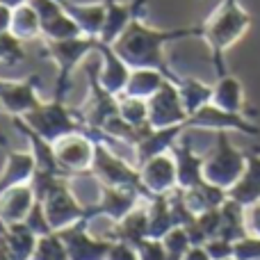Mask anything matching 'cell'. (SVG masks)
<instances>
[{
  "label": "cell",
  "mask_w": 260,
  "mask_h": 260,
  "mask_svg": "<svg viewBox=\"0 0 260 260\" xmlns=\"http://www.w3.org/2000/svg\"><path fill=\"white\" fill-rule=\"evenodd\" d=\"M189 126L187 121L178 123V126H171V128H146L142 135V139L137 142L135 146V153H137V169L148 162L151 157L162 155V153H169L174 148V144L180 139V135L185 133Z\"/></svg>",
  "instance_id": "18"
},
{
  "label": "cell",
  "mask_w": 260,
  "mask_h": 260,
  "mask_svg": "<svg viewBox=\"0 0 260 260\" xmlns=\"http://www.w3.org/2000/svg\"><path fill=\"white\" fill-rule=\"evenodd\" d=\"M229 199L244 208H251L260 203V155L247 153V169L240 176V180L229 189Z\"/></svg>",
  "instance_id": "21"
},
{
  "label": "cell",
  "mask_w": 260,
  "mask_h": 260,
  "mask_svg": "<svg viewBox=\"0 0 260 260\" xmlns=\"http://www.w3.org/2000/svg\"><path fill=\"white\" fill-rule=\"evenodd\" d=\"M105 3V23L99 39L103 44L112 46L119 37L126 32V27L133 23L137 14L144 12L146 0H133V3H121V0H103Z\"/></svg>",
  "instance_id": "17"
},
{
  "label": "cell",
  "mask_w": 260,
  "mask_h": 260,
  "mask_svg": "<svg viewBox=\"0 0 260 260\" xmlns=\"http://www.w3.org/2000/svg\"><path fill=\"white\" fill-rule=\"evenodd\" d=\"M16 39L21 41H30L37 39L41 35V21H39V14L35 12L30 3H23L18 7H14V16H12V27H9Z\"/></svg>",
  "instance_id": "30"
},
{
  "label": "cell",
  "mask_w": 260,
  "mask_h": 260,
  "mask_svg": "<svg viewBox=\"0 0 260 260\" xmlns=\"http://www.w3.org/2000/svg\"><path fill=\"white\" fill-rule=\"evenodd\" d=\"M91 171L96 174V178L108 187H135L139 189L146 201H151V192L142 185V176L139 169L130 167L119 153H114L112 148H108L105 144H96V153H94V165Z\"/></svg>",
  "instance_id": "5"
},
{
  "label": "cell",
  "mask_w": 260,
  "mask_h": 260,
  "mask_svg": "<svg viewBox=\"0 0 260 260\" xmlns=\"http://www.w3.org/2000/svg\"><path fill=\"white\" fill-rule=\"evenodd\" d=\"M53 146H55V155H57L59 167L67 171V176L91 171L94 153H96V142L87 137L85 133L69 135V137L55 142Z\"/></svg>",
  "instance_id": "11"
},
{
  "label": "cell",
  "mask_w": 260,
  "mask_h": 260,
  "mask_svg": "<svg viewBox=\"0 0 260 260\" xmlns=\"http://www.w3.org/2000/svg\"><path fill=\"white\" fill-rule=\"evenodd\" d=\"M64 9L69 12V16L80 25L85 37H99L105 23V3L99 5H76L71 0H64Z\"/></svg>",
  "instance_id": "25"
},
{
  "label": "cell",
  "mask_w": 260,
  "mask_h": 260,
  "mask_svg": "<svg viewBox=\"0 0 260 260\" xmlns=\"http://www.w3.org/2000/svg\"><path fill=\"white\" fill-rule=\"evenodd\" d=\"M251 16L240 7L238 0H221L215 12L201 23V39L208 41L212 50V64L217 69V76H226L224 53L249 30Z\"/></svg>",
  "instance_id": "2"
},
{
  "label": "cell",
  "mask_w": 260,
  "mask_h": 260,
  "mask_svg": "<svg viewBox=\"0 0 260 260\" xmlns=\"http://www.w3.org/2000/svg\"><path fill=\"white\" fill-rule=\"evenodd\" d=\"M233 258L235 260H260V238L247 235L233 244Z\"/></svg>",
  "instance_id": "36"
},
{
  "label": "cell",
  "mask_w": 260,
  "mask_h": 260,
  "mask_svg": "<svg viewBox=\"0 0 260 260\" xmlns=\"http://www.w3.org/2000/svg\"><path fill=\"white\" fill-rule=\"evenodd\" d=\"M23 224H25L27 229H30L32 233L37 235V238H44V235L55 233V231L50 229V224H48V217H46L44 203H41V201H35V206H32L30 215L25 217V221H23Z\"/></svg>",
  "instance_id": "34"
},
{
  "label": "cell",
  "mask_w": 260,
  "mask_h": 260,
  "mask_svg": "<svg viewBox=\"0 0 260 260\" xmlns=\"http://www.w3.org/2000/svg\"><path fill=\"white\" fill-rule=\"evenodd\" d=\"M174 229H178V226H176L174 215H171L167 194L153 197L151 201H148V238L162 240L169 231H174Z\"/></svg>",
  "instance_id": "28"
},
{
  "label": "cell",
  "mask_w": 260,
  "mask_h": 260,
  "mask_svg": "<svg viewBox=\"0 0 260 260\" xmlns=\"http://www.w3.org/2000/svg\"><path fill=\"white\" fill-rule=\"evenodd\" d=\"M174 153V160H176V176H178V187L180 189H189V187H197L201 185L203 180V165H206V157L199 155L194 151V144L192 137L187 133L180 135V139L174 144L171 148Z\"/></svg>",
  "instance_id": "15"
},
{
  "label": "cell",
  "mask_w": 260,
  "mask_h": 260,
  "mask_svg": "<svg viewBox=\"0 0 260 260\" xmlns=\"http://www.w3.org/2000/svg\"><path fill=\"white\" fill-rule=\"evenodd\" d=\"M148 238V208H135L121 221H117L112 229L110 240L112 242H126L130 247H137L142 240Z\"/></svg>",
  "instance_id": "23"
},
{
  "label": "cell",
  "mask_w": 260,
  "mask_h": 260,
  "mask_svg": "<svg viewBox=\"0 0 260 260\" xmlns=\"http://www.w3.org/2000/svg\"><path fill=\"white\" fill-rule=\"evenodd\" d=\"M105 260H139L137 256V247H130L126 242H112L110 253Z\"/></svg>",
  "instance_id": "39"
},
{
  "label": "cell",
  "mask_w": 260,
  "mask_h": 260,
  "mask_svg": "<svg viewBox=\"0 0 260 260\" xmlns=\"http://www.w3.org/2000/svg\"><path fill=\"white\" fill-rule=\"evenodd\" d=\"M233 244L235 242H229V240H224V238H215L208 244H203V247H206L208 256L212 260H229V258H233V249H235Z\"/></svg>",
  "instance_id": "38"
},
{
  "label": "cell",
  "mask_w": 260,
  "mask_h": 260,
  "mask_svg": "<svg viewBox=\"0 0 260 260\" xmlns=\"http://www.w3.org/2000/svg\"><path fill=\"white\" fill-rule=\"evenodd\" d=\"M146 103H148V126L151 128H171L187 121V112H185V105L180 101L178 87L171 80H167L160 87V91L155 96H151Z\"/></svg>",
  "instance_id": "10"
},
{
  "label": "cell",
  "mask_w": 260,
  "mask_h": 260,
  "mask_svg": "<svg viewBox=\"0 0 260 260\" xmlns=\"http://www.w3.org/2000/svg\"><path fill=\"white\" fill-rule=\"evenodd\" d=\"M139 176H142V185L151 192V197H160V194H169L178 187V176H176V160L169 153L151 157L139 167Z\"/></svg>",
  "instance_id": "16"
},
{
  "label": "cell",
  "mask_w": 260,
  "mask_h": 260,
  "mask_svg": "<svg viewBox=\"0 0 260 260\" xmlns=\"http://www.w3.org/2000/svg\"><path fill=\"white\" fill-rule=\"evenodd\" d=\"M96 50L103 55V67H101V71H99L101 85H103L105 89L110 91V94H114L119 99V96L123 94V89H126L133 69H130L128 64L123 62V59L119 57L117 53H114L112 46L103 44L101 39H99V46H96Z\"/></svg>",
  "instance_id": "19"
},
{
  "label": "cell",
  "mask_w": 260,
  "mask_h": 260,
  "mask_svg": "<svg viewBox=\"0 0 260 260\" xmlns=\"http://www.w3.org/2000/svg\"><path fill=\"white\" fill-rule=\"evenodd\" d=\"M32 260H69L67 244L59 238V233H50L37 240V249L32 253Z\"/></svg>",
  "instance_id": "32"
},
{
  "label": "cell",
  "mask_w": 260,
  "mask_h": 260,
  "mask_svg": "<svg viewBox=\"0 0 260 260\" xmlns=\"http://www.w3.org/2000/svg\"><path fill=\"white\" fill-rule=\"evenodd\" d=\"M212 105H217L219 110H226V112L242 114L244 91L238 78L226 73V76H221L217 80V85H212Z\"/></svg>",
  "instance_id": "27"
},
{
  "label": "cell",
  "mask_w": 260,
  "mask_h": 260,
  "mask_svg": "<svg viewBox=\"0 0 260 260\" xmlns=\"http://www.w3.org/2000/svg\"><path fill=\"white\" fill-rule=\"evenodd\" d=\"M99 46V37H76V39H64V41H46V53L55 59L59 73H57V85H55L53 99L64 101L69 91V78L71 71Z\"/></svg>",
  "instance_id": "6"
},
{
  "label": "cell",
  "mask_w": 260,
  "mask_h": 260,
  "mask_svg": "<svg viewBox=\"0 0 260 260\" xmlns=\"http://www.w3.org/2000/svg\"><path fill=\"white\" fill-rule=\"evenodd\" d=\"M44 210L48 217V224L55 233L87 219V206H82L76 199V194L69 189V180H62L48 197L44 199ZM89 221V219H87Z\"/></svg>",
  "instance_id": "7"
},
{
  "label": "cell",
  "mask_w": 260,
  "mask_h": 260,
  "mask_svg": "<svg viewBox=\"0 0 260 260\" xmlns=\"http://www.w3.org/2000/svg\"><path fill=\"white\" fill-rule=\"evenodd\" d=\"M247 229H249V235L260 238V203L247 208Z\"/></svg>",
  "instance_id": "40"
},
{
  "label": "cell",
  "mask_w": 260,
  "mask_h": 260,
  "mask_svg": "<svg viewBox=\"0 0 260 260\" xmlns=\"http://www.w3.org/2000/svg\"><path fill=\"white\" fill-rule=\"evenodd\" d=\"M57 3H64V0H57Z\"/></svg>",
  "instance_id": "44"
},
{
  "label": "cell",
  "mask_w": 260,
  "mask_h": 260,
  "mask_svg": "<svg viewBox=\"0 0 260 260\" xmlns=\"http://www.w3.org/2000/svg\"><path fill=\"white\" fill-rule=\"evenodd\" d=\"M23 119H25L27 126L32 130H37V133L50 144L85 130V123H82L80 114L69 110L67 105H64V101H57V99H53L50 103H41L39 108L32 110V112L25 114Z\"/></svg>",
  "instance_id": "4"
},
{
  "label": "cell",
  "mask_w": 260,
  "mask_h": 260,
  "mask_svg": "<svg viewBox=\"0 0 260 260\" xmlns=\"http://www.w3.org/2000/svg\"><path fill=\"white\" fill-rule=\"evenodd\" d=\"M3 240L7 244V251L12 260H32V253H35L39 238L23 221H18V224H5Z\"/></svg>",
  "instance_id": "24"
},
{
  "label": "cell",
  "mask_w": 260,
  "mask_h": 260,
  "mask_svg": "<svg viewBox=\"0 0 260 260\" xmlns=\"http://www.w3.org/2000/svg\"><path fill=\"white\" fill-rule=\"evenodd\" d=\"M37 87H39V76H30L23 82H7L0 80V103L3 110L14 117H25L32 110L41 105L39 96H37Z\"/></svg>",
  "instance_id": "13"
},
{
  "label": "cell",
  "mask_w": 260,
  "mask_h": 260,
  "mask_svg": "<svg viewBox=\"0 0 260 260\" xmlns=\"http://www.w3.org/2000/svg\"><path fill=\"white\" fill-rule=\"evenodd\" d=\"M137 256L139 260H167V251L162 240L146 238L137 244Z\"/></svg>",
  "instance_id": "37"
},
{
  "label": "cell",
  "mask_w": 260,
  "mask_h": 260,
  "mask_svg": "<svg viewBox=\"0 0 260 260\" xmlns=\"http://www.w3.org/2000/svg\"><path fill=\"white\" fill-rule=\"evenodd\" d=\"M167 82V76L155 69H133L130 80L123 89L121 96H130V99H142L148 101L160 91V87Z\"/></svg>",
  "instance_id": "26"
},
{
  "label": "cell",
  "mask_w": 260,
  "mask_h": 260,
  "mask_svg": "<svg viewBox=\"0 0 260 260\" xmlns=\"http://www.w3.org/2000/svg\"><path fill=\"white\" fill-rule=\"evenodd\" d=\"M142 201H146V199L135 187H108V185H103L99 203L87 206V219L91 221V219H96V217H110V219L117 224L128 212L139 208Z\"/></svg>",
  "instance_id": "9"
},
{
  "label": "cell",
  "mask_w": 260,
  "mask_h": 260,
  "mask_svg": "<svg viewBox=\"0 0 260 260\" xmlns=\"http://www.w3.org/2000/svg\"><path fill=\"white\" fill-rule=\"evenodd\" d=\"M244 169H247V153L238 151L231 144L226 130H217L215 151L210 157H206V165H203V178L229 192L244 174Z\"/></svg>",
  "instance_id": "3"
},
{
  "label": "cell",
  "mask_w": 260,
  "mask_h": 260,
  "mask_svg": "<svg viewBox=\"0 0 260 260\" xmlns=\"http://www.w3.org/2000/svg\"><path fill=\"white\" fill-rule=\"evenodd\" d=\"M12 16H14V7L0 3V35L9 32V27H12Z\"/></svg>",
  "instance_id": "41"
},
{
  "label": "cell",
  "mask_w": 260,
  "mask_h": 260,
  "mask_svg": "<svg viewBox=\"0 0 260 260\" xmlns=\"http://www.w3.org/2000/svg\"><path fill=\"white\" fill-rule=\"evenodd\" d=\"M178 94H180V101L185 105V112H187V119L192 114H197L201 108L212 103V87L206 85V82L197 80V78H183L178 82Z\"/></svg>",
  "instance_id": "29"
},
{
  "label": "cell",
  "mask_w": 260,
  "mask_h": 260,
  "mask_svg": "<svg viewBox=\"0 0 260 260\" xmlns=\"http://www.w3.org/2000/svg\"><path fill=\"white\" fill-rule=\"evenodd\" d=\"M119 114L135 128H151L148 126V103L142 99L119 96Z\"/></svg>",
  "instance_id": "31"
},
{
  "label": "cell",
  "mask_w": 260,
  "mask_h": 260,
  "mask_svg": "<svg viewBox=\"0 0 260 260\" xmlns=\"http://www.w3.org/2000/svg\"><path fill=\"white\" fill-rule=\"evenodd\" d=\"M35 192H32L30 183L16 185V187L7 189L0 194V219L5 224H18L25 221V217L30 215L32 206H35Z\"/></svg>",
  "instance_id": "20"
},
{
  "label": "cell",
  "mask_w": 260,
  "mask_h": 260,
  "mask_svg": "<svg viewBox=\"0 0 260 260\" xmlns=\"http://www.w3.org/2000/svg\"><path fill=\"white\" fill-rule=\"evenodd\" d=\"M189 128H208V130H238V133L244 135H258L260 128L256 123H251L244 114H235V112H226V110H219L217 105H206L201 108L197 114L187 119Z\"/></svg>",
  "instance_id": "14"
},
{
  "label": "cell",
  "mask_w": 260,
  "mask_h": 260,
  "mask_svg": "<svg viewBox=\"0 0 260 260\" xmlns=\"http://www.w3.org/2000/svg\"><path fill=\"white\" fill-rule=\"evenodd\" d=\"M162 244H165V251H167V260H183L185 253L189 251L192 242H189V235L183 226L178 229L169 231V233L162 238Z\"/></svg>",
  "instance_id": "33"
},
{
  "label": "cell",
  "mask_w": 260,
  "mask_h": 260,
  "mask_svg": "<svg viewBox=\"0 0 260 260\" xmlns=\"http://www.w3.org/2000/svg\"><path fill=\"white\" fill-rule=\"evenodd\" d=\"M183 260H212V258L208 256L206 247H189V251L185 253Z\"/></svg>",
  "instance_id": "42"
},
{
  "label": "cell",
  "mask_w": 260,
  "mask_h": 260,
  "mask_svg": "<svg viewBox=\"0 0 260 260\" xmlns=\"http://www.w3.org/2000/svg\"><path fill=\"white\" fill-rule=\"evenodd\" d=\"M185 37H201V25L155 30V27L144 23L142 14H137L133 23L126 27V32L112 44V48L130 69H155V71L165 73L167 80L178 85L183 76L169 69V64L165 62V55H162V48L176 39H185Z\"/></svg>",
  "instance_id": "1"
},
{
  "label": "cell",
  "mask_w": 260,
  "mask_h": 260,
  "mask_svg": "<svg viewBox=\"0 0 260 260\" xmlns=\"http://www.w3.org/2000/svg\"><path fill=\"white\" fill-rule=\"evenodd\" d=\"M0 110H3V103H0Z\"/></svg>",
  "instance_id": "43"
},
{
  "label": "cell",
  "mask_w": 260,
  "mask_h": 260,
  "mask_svg": "<svg viewBox=\"0 0 260 260\" xmlns=\"http://www.w3.org/2000/svg\"><path fill=\"white\" fill-rule=\"evenodd\" d=\"M35 155L23 151H7L5 157V167L0 171V194L7 189L16 187V185L30 183L32 174H35Z\"/></svg>",
  "instance_id": "22"
},
{
  "label": "cell",
  "mask_w": 260,
  "mask_h": 260,
  "mask_svg": "<svg viewBox=\"0 0 260 260\" xmlns=\"http://www.w3.org/2000/svg\"><path fill=\"white\" fill-rule=\"evenodd\" d=\"M39 14L41 21V35L46 41H64V39H76L82 37V30L64 9L62 3L57 0H27Z\"/></svg>",
  "instance_id": "8"
},
{
  "label": "cell",
  "mask_w": 260,
  "mask_h": 260,
  "mask_svg": "<svg viewBox=\"0 0 260 260\" xmlns=\"http://www.w3.org/2000/svg\"><path fill=\"white\" fill-rule=\"evenodd\" d=\"M21 44L23 41L16 39L12 32L0 35V62H21V59H25Z\"/></svg>",
  "instance_id": "35"
},
{
  "label": "cell",
  "mask_w": 260,
  "mask_h": 260,
  "mask_svg": "<svg viewBox=\"0 0 260 260\" xmlns=\"http://www.w3.org/2000/svg\"><path fill=\"white\" fill-rule=\"evenodd\" d=\"M59 238L67 244L69 260H105L112 247V240H99L87 233V219L59 231Z\"/></svg>",
  "instance_id": "12"
}]
</instances>
